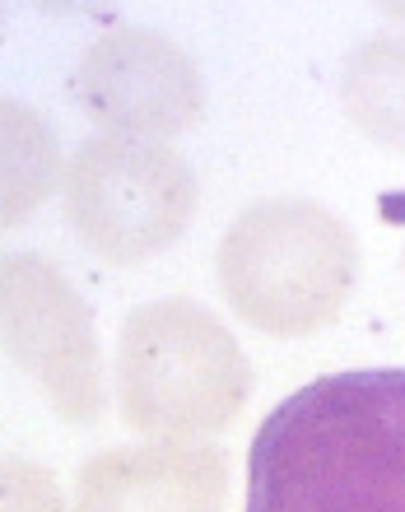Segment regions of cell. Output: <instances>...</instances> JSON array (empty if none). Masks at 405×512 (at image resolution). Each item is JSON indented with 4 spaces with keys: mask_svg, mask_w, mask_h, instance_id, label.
Segmentation results:
<instances>
[{
    "mask_svg": "<svg viewBox=\"0 0 405 512\" xmlns=\"http://www.w3.org/2000/svg\"><path fill=\"white\" fill-rule=\"evenodd\" d=\"M0 512H70V503L42 461L0 457Z\"/></svg>",
    "mask_w": 405,
    "mask_h": 512,
    "instance_id": "30bf717a",
    "label": "cell"
},
{
    "mask_svg": "<svg viewBox=\"0 0 405 512\" xmlns=\"http://www.w3.org/2000/svg\"><path fill=\"white\" fill-rule=\"evenodd\" d=\"M243 512H405V368H345L284 396L247 447Z\"/></svg>",
    "mask_w": 405,
    "mask_h": 512,
    "instance_id": "6da1fadb",
    "label": "cell"
},
{
    "mask_svg": "<svg viewBox=\"0 0 405 512\" xmlns=\"http://www.w3.org/2000/svg\"><path fill=\"white\" fill-rule=\"evenodd\" d=\"M0 350L66 424H98L108 382L94 317L80 289L38 252H0Z\"/></svg>",
    "mask_w": 405,
    "mask_h": 512,
    "instance_id": "5b68a950",
    "label": "cell"
},
{
    "mask_svg": "<svg viewBox=\"0 0 405 512\" xmlns=\"http://www.w3.org/2000/svg\"><path fill=\"white\" fill-rule=\"evenodd\" d=\"M340 108L373 145L405 154V38L378 33L345 56Z\"/></svg>",
    "mask_w": 405,
    "mask_h": 512,
    "instance_id": "9c48e42d",
    "label": "cell"
},
{
    "mask_svg": "<svg viewBox=\"0 0 405 512\" xmlns=\"http://www.w3.org/2000/svg\"><path fill=\"white\" fill-rule=\"evenodd\" d=\"M66 159L52 122L33 103L0 94V229H19L52 201Z\"/></svg>",
    "mask_w": 405,
    "mask_h": 512,
    "instance_id": "ba28073f",
    "label": "cell"
},
{
    "mask_svg": "<svg viewBox=\"0 0 405 512\" xmlns=\"http://www.w3.org/2000/svg\"><path fill=\"white\" fill-rule=\"evenodd\" d=\"M229 457L210 443H126L80 466L70 512H224Z\"/></svg>",
    "mask_w": 405,
    "mask_h": 512,
    "instance_id": "52a82bcc",
    "label": "cell"
},
{
    "mask_svg": "<svg viewBox=\"0 0 405 512\" xmlns=\"http://www.w3.org/2000/svg\"><path fill=\"white\" fill-rule=\"evenodd\" d=\"M252 396V364L224 317L196 298H154L117 336V405L145 443L229 433Z\"/></svg>",
    "mask_w": 405,
    "mask_h": 512,
    "instance_id": "3957f363",
    "label": "cell"
},
{
    "mask_svg": "<svg viewBox=\"0 0 405 512\" xmlns=\"http://www.w3.org/2000/svg\"><path fill=\"white\" fill-rule=\"evenodd\" d=\"M201 187L173 145L89 135L61 173V210L84 252L108 266L154 261L191 229Z\"/></svg>",
    "mask_w": 405,
    "mask_h": 512,
    "instance_id": "277c9868",
    "label": "cell"
},
{
    "mask_svg": "<svg viewBox=\"0 0 405 512\" xmlns=\"http://www.w3.org/2000/svg\"><path fill=\"white\" fill-rule=\"evenodd\" d=\"M75 103L103 135L159 140L187 135L205 117V80L196 61L159 28H108L75 66Z\"/></svg>",
    "mask_w": 405,
    "mask_h": 512,
    "instance_id": "8992f818",
    "label": "cell"
},
{
    "mask_svg": "<svg viewBox=\"0 0 405 512\" xmlns=\"http://www.w3.org/2000/svg\"><path fill=\"white\" fill-rule=\"evenodd\" d=\"M401 275H405V247H401Z\"/></svg>",
    "mask_w": 405,
    "mask_h": 512,
    "instance_id": "8fae6325",
    "label": "cell"
},
{
    "mask_svg": "<svg viewBox=\"0 0 405 512\" xmlns=\"http://www.w3.org/2000/svg\"><path fill=\"white\" fill-rule=\"evenodd\" d=\"M219 294L243 326L303 340L340 322L359 280V238L336 210L303 196L247 205L215 247Z\"/></svg>",
    "mask_w": 405,
    "mask_h": 512,
    "instance_id": "7a4b0ae2",
    "label": "cell"
}]
</instances>
